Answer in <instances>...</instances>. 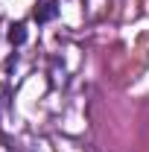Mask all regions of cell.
I'll use <instances>...</instances> for the list:
<instances>
[{
  "instance_id": "1",
  "label": "cell",
  "mask_w": 149,
  "mask_h": 152,
  "mask_svg": "<svg viewBox=\"0 0 149 152\" xmlns=\"http://www.w3.org/2000/svg\"><path fill=\"white\" fill-rule=\"evenodd\" d=\"M56 15H58V3L56 0H44V3L35 6V15H32V18H35L38 23H47V20H53Z\"/></svg>"
},
{
  "instance_id": "2",
  "label": "cell",
  "mask_w": 149,
  "mask_h": 152,
  "mask_svg": "<svg viewBox=\"0 0 149 152\" xmlns=\"http://www.w3.org/2000/svg\"><path fill=\"white\" fill-rule=\"evenodd\" d=\"M9 44H12V47H20V44H26V26H23V23H12V26H9Z\"/></svg>"
},
{
  "instance_id": "3",
  "label": "cell",
  "mask_w": 149,
  "mask_h": 152,
  "mask_svg": "<svg viewBox=\"0 0 149 152\" xmlns=\"http://www.w3.org/2000/svg\"><path fill=\"white\" fill-rule=\"evenodd\" d=\"M15 67H18V53H12L6 58V70H15Z\"/></svg>"
}]
</instances>
